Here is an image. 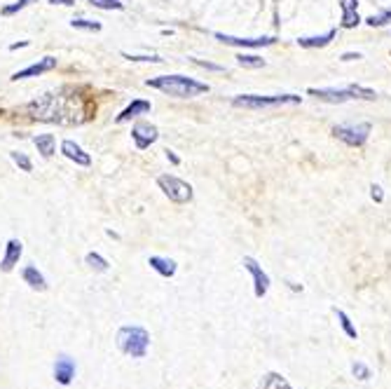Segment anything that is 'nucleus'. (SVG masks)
Listing matches in <instances>:
<instances>
[{"label":"nucleus","mask_w":391,"mask_h":389,"mask_svg":"<svg viewBox=\"0 0 391 389\" xmlns=\"http://www.w3.org/2000/svg\"><path fill=\"white\" fill-rule=\"evenodd\" d=\"M12 159H15V162H17L24 171H31V169H33V164H31V159H29L26 155H24V152H12Z\"/></svg>","instance_id":"nucleus-29"},{"label":"nucleus","mask_w":391,"mask_h":389,"mask_svg":"<svg viewBox=\"0 0 391 389\" xmlns=\"http://www.w3.org/2000/svg\"><path fill=\"white\" fill-rule=\"evenodd\" d=\"M148 265H150L155 272L162 274V277H174V274H176V260H171V258L152 256V258L148 260Z\"/></svg>","instance_id":"nucleus-16"},{"label":"nucleus","mask_w":391,"mask_h":389,"mask_svg":"<svg viewBox=\"0 0 391 389\" xmlns=\"http://www.w3.org/2000/svg\"><path fill=\"white\" fill-rule=\"evenodd\" d=\"M333 38H335V31H328V33H324V35H312V38H300L298 45L300 47H305V49H314V47H326Z\"/></svg>","instance_id":"nucleus-19"},{"label":"nucleus","mask_w":391,"mask_h":389,"mask_svg":"<svg viewBox=\"0 0 391 389\" xmlns=\"http://www.w3.org/2000/svg\"><path fill=\"white\" fill-rule=\"evenodd\" d=\"M150 108H152V106H150V101H141V99L131 101V104L127 106L125 111H122L120 116H118V122H127V120H131V118L143 116V113H148Z\"/></svg>","instance_id":"nucleus-15"},{"label":"nucleus","mask_w":391,"mask_h":389,"mask_svg":"<svg viewBox=\"0 0 391 389\" xmlns=\"http://www.w3.org/2000/svg\"><path fill=\"white\" fill-rule=\"evenodd\" d=\"M33 143H35V148L42 157L49 159L54 155V136L52 134H38V136L33 138Z\"/></svg>","instance_id":"nucleus-20"},{"label":"nucleus","mask_w":391,"mask_h":389,"mask_svg":"<svg viewBox=\"0 0 391 389\" xmlns=\"http://www.w3.org/2000/svg\"><path fill=\"white\" fill-rule=\"evenodd\" d=\"M24 253V246L19 239H10L8 246H5V256L0 260V270L3 272H12V267L19 263V258H22Z\"/></svg>","instance_id":"nucleus-12"},{"label":"nucleus","mask_w":391,"mask_h":389,"mask_svg":"<svg viewBox=\"0 0 391 389\" xmlns=\"http://www.w3.org/2000/svg\"><path fill=\"white\" fill-rule=\"evenodd\" d=\"M61 152L68 159H73L75 164H80V167H89V164H92V157H89L87 152L82 150L78 143H73V141H63L61 143Z\"/></svg>","instance_id":"nucleus-13"},{"label":"nucleus","mask_w":391,"mask_h":389,"mask_svg":"<svg viewBox=\"0 0 391 389\" xmlns=\"http://www.w3.org/2000/svg\"><path fill=\"white\" fill-rule=\"evenodd\" d=\"M300 97L296 94H281V97H258V94H244L232 101L234 108H246V111H262V108H279V106H298Z\"/></svg>","instance_id":"nucleus-3"},{"label":"nucleus","mask_w":391,"mask_h":389,"mask_svg":"<svg viewBox=\"0 0 391 389\" xmlns=\"http://www.w3.org/2000/svg\"><path fill=\"white\" fill-rule=\"evenodd\" d=\"M118 347L127 356H134V359H143V356L148 354V347H150L148 331L141 328V326H122L118 331Z\"/></svg>","instance_id":"nucleus-2"},{"label":"nucleus","mask_w":391,"mask_h":389,"mask_svg":"<svg viewBox=\"0 0 391 389\" xmlns=\"http://www.w3.org/2000/svg\"><path fill=\"white\" fill-rule=\"evenodd\" d=\"M157 136H159L157 127L150 125V122H136L131 129V138H134V143H136L138 150H145L150 143H155Z\"/></svg>","instance_id":"nucleus-7"},{"label":"nucleus","mask_w":391,"mask_h":389,"mask_svg":"<svg viewBox=\"0 0 391 389\" xmlns=\"http://www.w3.org/2000/svg\"><path fill=\"white\" fill-rule=\"evenodd\" d=\"M73 378H75V361L70 359V356H59V359H56V363H54V380L59 382V385H70V382H73Z\"/></svg>","instance_id":"nucleus-9"},{"label":"nucleus","mask_w":391,"mask_h":389,"mask_svg":"<svg viewBox=\"0 0 391 389\" xmlns=\"http://www.w3.org/2000/svg\"><path fill=\"white\" fill-rule=\"evenodd\" d=\"M87 265L92 267V270H96V272H106L108 270V260L106 258H101L99 253H87Z\"/></svg>","instance_id":"nucleus-24"},{"label":"nucleus","mask_w":391,"mask_h":389,"mask_svg":"<svg viewBox=\"0 0 391 389\" xmlns=\"http://www.w3.org/2000/svg\"><path fill=\"white\" fill-rule=\"evenodd\" d=\"M335 315H337V319H340V326H342L344 335L351 338V340H356V338H358V331H356L354 324H351V319H349L347 312H344V310H337V308H335Z\"/></svg>","instance_id":"nucleus-21"},{"label":"nucleus","mask_w":391,"mask_h":389,"mask_svg":"<svg viewBox=\"0 0 391 389\" xmlns=\"http://www.w3.org/2000/svg\"><path fill=\"white\" fill-rule=\"evenodd\" d=\"M333 134L340 138L342 143L347 145H363L365 141H368L370 136V125L368 122H361V125H337L333 127Z\"/></svg>","instance_id":"nucleus-5"},{"label":"nucleus","mask_w":391,"mask_h":389,"mask_svg":"<svg viewBox=\"0 0 391 389\" xmlns=\"http://www.w3.org/2000/svg\"><path fill=\"white\" fill-rule=\"evenodd\" d=\"M340 8H342V26L354 29L361 17H358V3L356 0H340Z\"/></svg>","instance_id":"nucleus-14"},{"label":"nucleus","mask_w":391,"mask_h":389,"mask_svg":"<svg viewBox=\"0 0 391 389\" xmlns=\"http://www.w3.org/2000/svg\"><path fill=\"white\" fill-rule=\"evenodd\" d=\"M237 63L244 68H262L265 66V59H260V56H255V54H239L237 56Z\"/></svg>","instance_id":"nucleus-22"},{"label":"nucleus","mask_w":391,"mask_h":389,"mask_svg":"<svg viewBox=\"0 0 391 389\" xmlns=\"http://www.w3.org/2000/svg\"><path fill=\"white\" fill-rule=\"evenodd\" d=\"M70 26L80 29V31H101V24L99 22H89V19H73V22H70Z\"/></svg>","instance_id":"nucleus-25"},{"label":"nucleus","mask_w":391,"mask_h":389,"mask_svg":"<svg viewBox=\"0 0 391 389\" xmlns=\"http://www.w3.org/2000/svg\"><path fill=\"white\" fill-rule=\"evenodd\" d=\"M166 157H169L171 159V162H174V164H178V157L174 155V152H171V150H166Z\"/></svg>","instance_id":"nucleus-34"},{"label":"nucleus","mask_w":391,"mask_h":389,"mask_svg":"<svg viewBox=\"0 0 391 389\" xmlns=\"http://www.w3.org/2000/svg\"><path fill=\"white\" fill-rule=\"evenodd\" d=\"M148 87H155L159 92L169 94V97H178V99H192V97H200V94L209 92V85L197 82L192 78H185V75H159V78L148 80Z\"/></svg>","instance_id":"nucleus-1"},{"label":"nucleus","mask_w":391,"mask_h":389,"mask_svg":"<svg viewBox=\"0 0 391 389\" xmlns=\"http://www.w3.org/2000/svg\"><path fill=\"white\" fill-rule=\"evenodd\" d=\"M89 3H92L94 8H101V10H122L120 0H89Z\"/></svg>","instance_id":"nucleus-27"},{"label":"nucleus","mask_w":391,"mask_h":389,"mask_svg":"<svg viewBox=\"0 0 391 389\" xmlns=\"http://www.w3.org/2000/svg\"><path fill=\"white\" fill-rule=\"evenodd\" d=\"M241 265H244V270H248V272H251V277H253L255 298H265L267 291H270V277H267V272L262 270V267L258 265V260L251 258V256L244 258Z\"/></svg>","instance_id":"nucleus-6"},{"label":"nucleus","mask_w":391,"mask_h":389,"mask_svg":"<svg viewBox=\"0 0 391 389\" xmlns=\"http://www.w3.org/2000/svg\"><path fill=\"white\" fill-rule=\"evenodd\" d=\"M351 373H354V378L361 380V382H368L370 378H373V371H370V366H365L363 361L351 363Z\"/></svg>","instance_id":"nucleus-23"},{"label":"nucleus","mask_w":391,"mask_h":389,"mask_svg":"<svg viewBox=\"0 0 391 389\" xmlns=\"http://www.w3.org/2000/svg\"><path fill=\"white\" fill-rule=\"evenodd\" d=\"M26 45H29V42H15V45H12V49H19V47H26Z\"/></svg>","instance_id":"nucleus-35"},{"label":"nucleus","mask_w":391,"mask_h":389,"mask_svg":"<svg viewBox=\"0 0 391 389\" xmlns=\"http://www.w3.org/2000/svg\"><path fill=\"white\" fill-rule=\"evenodd\" d=\"M157 186L162 188V193L169 197L171 202L176 204H185L192 200V186L190 183L181 181V178L171 176V174H164L157 178Z\"/></svg>","instance_id":"nucleus-4"},{"label":"nucleus","mask_w":391,"mask_h":389,"mask_svg":"<svg viewBox=\"0 0 391 389\" xmlns=\"http://www.w3.org/2000/svg\"><path fill=\"white\" fill-rule=\"evenodd\" d=\"M370 195H373L375 202H382V200H384V193H382L380 186H373V188H370Z\"/></svg>","instance_id":"nucleus-30"},{"label":"nucleus","mask_w":391,"mask_h":389,"mask_svg":"<svg viewBox=\"0 0 391 389\" xmlns=\"http://www.w3.org/2000/svg\"><path fill=\"white\" fill-rule=\"evenodd\" d=\"M260 389H293V387H291V382H288L281 373L270 371V373L262 375V380H260Z\"/></svg>","instance_id":"nucleus-17"},{"label":"nucleus","mask_w":391,"mask_h":389,"mask_svg":"<svg viewBox=\"0 0 391 389\" xmlns=\"http://www.w3.org/2000/svg\"><path fill=\"white\" fill-rule=\"evenodd\" d=\"M310 94L321 101H328V104H344V101L356 99L354 85H349L347 89H310Z\"/></svg>","instance_id":"nucleus-8"},{"label":"nucleus","mask_w":391,"mask_h":389,"mask_svg":"<svg viewBox=\"0 0 391 389\" xmlns=\"http://www.w3.org/2000/svg\"><path fill=\"white\" fill-rule=\"evenodd\" d=\"M52 5H75V0H49Z\"/></svg>","instance_id":"nucleus-33"},{"label":"nucleus","mask_w":391,"mask_h":389,"mask_svg":"<svg viewBox=\"0 0 391 389\" xmlns=\"http://www.w3.org/2000/svg\"><path fill=\"white\" fill-rule=\"evenodd\" d=\"M22 277H24V282H26L33 291H45V289H47V284H45V277H42L40 272H38V267H33V265L24 267Z\"/></svg>","instance_id":"nucleus-18"},{"label":"nucleus","mask_w":391,"mask_h":389,"mask_svg":"<svg viewBox=\"0 0 391 389\" xmlns=\"http://www.w3.org/2000/svg\"><path fill=\"white\" fill-rule=\"evenodd\" d=\"M356 59H361V54H354V52H347V54H342V61H356Z\"/></svg>","instance_id":"nucleus-32"},{"label":"nucleus","mask_w":391,"mask_h":389,"mask_svg":"<svg viewBox=\"0 0 391 389\" xmlns=\"http://www.w3.org/2000/svg\"><path fill=\"white\" fill-rule=\"evenodd\" d=\"M389 22H391V10H384L380 15H373L368 19L370 26H384V24H389Z\"/></svg>","instance_id":"nucleus-26"},{"label":"nucleus","mask_w":391,"mask_h":389,"mask_svg":"<svg viewBox=\"0 0 391 389\" xmlns=\"http://www.w3.org/2000/svg\"><path fill=\"white\" fill-rule=\"evenodd\" d=\"M52 68H56V59L54 56H45V59H40L38 63H33V66L24 68V71H17L15 75H12V80H24V78H38V75L52 71Z\"/></svg>","instance_id":"nucleus-10"},{"label":"nucleus","mask_w":391,"mask_h":389,"mask_svg":"<svg viewBox=\"0 0 391 389\" xmlns=\"http://www.w3.org/2000/svg\"><path fill=\"white\" fill-rule=\"evenodd\" d=\"M197 66H204V68H209V71H223L221 66H216V63H209V61H200V59H195Z\"/></svg>","instance_id":"nucleus-31"},{"label":"nucleus","mask_w":391,"mask_h":389,"mask_svg":"<svg viewBox=\"0 0 391 389\" xmlns=\"http://www.w3.org/2000/svg\"><path fill=\"white\" fill-rule=\"evenodd\" d=\"M31 3H35V0H19V3H15V5H8V8L3 10V15H5V17H10V15H17L19 10L29 8Z\"/></svg>","instance_id":"nucleus-28"},{"label":"nucleus","mask_w":391,"mask_h":389,"mask_svg":"<svg viewBox=\"0 0 391 389\" xmlns=\"http://www.w3.org/2000/svg\"><path fill=\"white\" fill-rule=\"evenodd\" d=\"M216 38L225 45H237V47H267V45L274 42V38H234V35H225V33H216Z\"/></svg>","instance_id":"nucleus-11"}]
</instances>
